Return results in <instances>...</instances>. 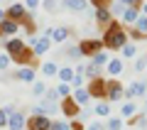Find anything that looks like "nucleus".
I'll return each mask as SVG.
<instances>
[{"label":"nucleus","mask_w":147,"mask_h":130,"mask_svg":"<svg viewBox=\"0 0 147 130\" xmlns=\"http://www.w3.org/2000/svg\"><path fill=\"white\" fill-rule=\"evenodd\" d=\"M100 42H103V47H105V49H113V52H118V49H123L130 39H127V30L123 27V22L113 20V22L108 25V30L103 32V39H100Z\"/></svg>","instance_id":"1"},{"label":"nucleus","mask_w":147,"mask_h":130,"mask_svg":"<svg viewBox=\"0 0 147 130\" xmlns=\"http://www.w3.org/2000/svg\"><path fill=\"white\" fill-rule=\"evenodd\" d=\"M79 49H81V57L93 59L98 52H103V42H100L98 37H84V39L79 42Z\"/></svg>","instance_id":"2"},{"label":"nucleus","mask_w":147,"mask_h":130,"mask_svg":"<svg viewBox=\"0 0 147 130\" xmlns=\"http://www.w3.org/2000/svg\"><path fill=\"white\" fill-rule=\"evenodd\" d=\"M123 93H125V89H123V83L118 81V79H108V81H105V101H108V103L123 101Z\"/></svg>","instance_id":"3"},{"label":"nucleus","mask_w":147,"mask_h":130,"mask_svg":"<svg viewBox=\"0 0 147 130\" xmlns=\"http://www.w3.org/2000/svg\"><path fill=\"white\" fill-rule=\"evenodd\" d=\"M105 81L108 79H103V76H98V79H91V83H88V96L93 101H105Z\"/></svg>","instance_id":"4"},{"label":"nucleus","mask_w":147,"mask_h":130,"mask_svg":"<svg viewBox=\"0 0 147 130\" xmlns=\"http://www.w3.org/2000/svg\"><path fill=\"white\" fill-rule=\"evenodd\" d=\"M59 113H64L66 118H79V113H81V106L76 103V101L71 98V96H66V98H61L59 101Z\"/></svg>","instance_id":"5"},{"label":"nucleus","mask_w":147,"mask_h":130,"mask_svg":"<svg viewBox=\"0 0 147 130\" xmlns=\"http://www.w3.org/2000/svg\"><path fill=\"white\" fill-rule=\"evenodd\" d=\"M145 93H147V81H135V83H130V86L125 89L123 98L125 101H135V98H142Z\"/></svg>","instance_id":"6"},{"label":"nucleus","mask_w":147,"mask_h":130,"mask_svg":"<svg viewBox=\"0 0 147 130\" xmlns=\"http://www.w3.org/2000/svg\"><path fill=\"white\" fill-rule=\"evenodd\" d=\"M30 44H32V52H34V57H42V54L49 52V47H52V39L49 37H30Z\"/></svg>","instance_id":"7"},{"label":"nucleus","mask_w":147,"mask_h":130,"mask_svg":"<svg viewBox=\"0 0 147 130\" xmlns=\"http://www.w3.org/2000/svg\"><path fill=\"white\" fill-rule=\"evenodd\" d=\"M59 113V103H52V101H39V106H34L32 108V115H47V118H52V115Z\"/></svg>","instance_id":"8"},{"label":"nucleus","mask_w":147,"mask_h":130,"mask_svg":"<svg viewBox=\"0 0 147 130\" xmlns=\"http://www.w3.org/2000/svg\"><path fill=\"white\" fill-rule=\"evenodd\" d=\"M27 130H52V118H47V115H32V118H27Z\"/></svg>","instance_id":"9"},{"label":"nucleus","mask_w":147,"mask_h":130,"mask_svg":"<svg viewBox=\"0 0 147 130\" xmlns=\"http://www.w3.org/2000/svg\"><path fill=\"white\" fill-rule=\"evenodd\" d=\"M27 12H30V10H27L22 3H12V5L5 10V15H7V20H12V22H17V25H20V22L27 17Z\"/></svg>","instance_id":"10"},{"label":"nucleus","mask_w":147,"mask_h":130,"mask_svg":"<svg viewBox=\"0 0 147 130\" xmlns=\"http://www.w3.org/2000/svg\"><path fill=\"white\" fill-rule=\"evenodd\" d=\"M12 62L20 64V66H32V69H34L37 57H34V52H32V47H25L20 54H17V57H12Z\"/></svg>","instance_id":"11"},{"label":"nucleus","mask_w":147,"mask_h":130,"mask_svg":"<svg viewBox=\"0 0 147 130\" xmlns=\"http://www.w3.org/2000/svg\"><path fill=\"white\" fill-rule=\"evenodd\" d=\"M93 17H96V22H98V27L100 30H108V25L113 22V15H110V7H96L93 10Z\"/></svg>","instance_id":"12"},{"label":"nucleus","mask_w":147,"mask_h":130,"mask_svg":"<svg viewBox=\"0 0 147 130\" xmlns=\"http://www.w3.org/2000/svg\"><path fill=\"white\" fill-rule=\"evenodd\" d=\"M3 47H5V52L10 54V59H12V57H17V54H20L27 44L20 39V37H12V39H5V42H3Z\"/></svg>","instance_id":"13"},{"label":"nucleus","mask_w":147,"mask_h":130,"mask_svg":"<svg viewBox=\"0 0 147 130\" xmlns=\"http://www.w3.org/2000/svg\"><path fill=\"white\" fill-rule=\"evenodd\" d=\"M25 125H27L25 113H20V110L10 113V118H7V130H25Z\"/></svg>","instance_id":"14"},{"label":"nucleus","mask_w":147,"mask_h":130,"mask_svg":"<svg viewBox=\"0 0 147 130\" xmlns=\"http://www.w3.org/2000/svg\"><path fill=\"white\" fill-rule=\"evenodd\" d=\"M20 32H25V35L34 37L37 35V22H34V12H27V17L20 22Z\"/></svg>","instance_id":"15"},{"label":"nucleus","mask_w":147,"mask_h":130,"mask_svg":"<svg viewBox=\"0 0 147 130\" xmlns=\"http://www.w3.org/2000/svg\"><path fill=\"white\" fill-rule=\"evenodd\" d=\"M88 7V0H61V10H71V12H84Z\"/></svg>","instance_id":"16"},{"label":"nucleus","mask_w":147,"mask_h":130,"mask_svg":"<svg viewBox=\"0 0 147 130\" xmlns=\"http://www.w3.org/2000/svg\"><path fill=\"white\" fill-rule=\"evenodd\" d=\"M34 74H37V71H34L32 66H20V69L15 71V79H17V81H25V83H34V81H37Z\"/></svg>","instance_id":"17"},{"label":"nucleus","mask_w":147,"mask_h":130,"mask_svg":"<svg viewBox=\"0 0 147 130\" xmlns=\"http://www.w3.org/2000/svg\"><path fill=\"white\" fill-rule=\"evenodd\" d=\"M105 69H108V74H110V79H118L123 74V69H125V64H123V59H118V57H113L108 64H105Z\"/></svg>","instance_id":"18"},{"label":"nucleus","mask_w":147,"mask_h":130,"mask_svg":"<svg viewBox=\"0 0 147 130\" xmlns=\"http://www.w3.org/2000/svg\"><path fill=\"white\" fill-rule=\"evenodd\" d=\"M69 35H71V30H69V27H54L52 35H49V39L57 42V44H64V42L69 39Z\"/></svg>","instance_id":"19"},{"label":"nucleus","mask_w":147,"mask_h":130,"mask_svg":"<svg viewBox=\"0 0 147 130\" xmlns=\"http://www.w3.org/2000/svg\"><path fill=\"white\" fill-rule=\"evenodd\" d=\"M17 32H20V25H17V22L7 20V17L0 22V37H5V35H17Z\"/></svg>","instance_id":"20"},{"label":"nucleus","mask_w":147,"mask_h":130,"mask_svg":"<svg viewBox=\"0 0 147 130\" xmlns=\"http://www.w3.org/2000/svg\"><path fill=\"white\" fill-rule=\"evenodd\" d=\"M71 98L76 101V103H79L81 108H84V106H88L91 96H88V91H86V89H76V91H74V93H71Z\"/></svg>","instance_id":"21"},{"label":"nucleus","mask_w":147,"mask_h":130,"mask_svg":"<svg viewBox=\"0 0 147 130\" xmlns=\"http://www.w3.org/2000/svg\"><path fill=\"white\" fill-rule=\"evenodd\" d=\"M93 113L98 115V118H108V115H110V103H108V101H96Z\"/></svg>","instance_id":"22"},{"label":"nucleus","mask_w":147,"mask_h":130,"mask_svg":"<svg viewBox=\"0 0 147 130\" xmlns=\"http://www.w3.org/2000/svg\"><path fill=\"white\" fill-rule=\"evenodd\" d=\"M135 113H137V103H135V101H125V103H123V108H120V115L130 120Z\"/></svg>","instance_id":"23"},{"label":"nucleus","mask_w":147,"mask_h":130,"mask_svg":"<svg viewBox=\"0 0 147 130\" xmlns=\"http://www.w3.org/2000/svg\"><path fill=\"white\" fill-rule=\"evenodd\" d=\"M137 17H140V7H127L125 15H123V22H125V25H135Z\"/></svg>","instance_id":"24"},{"label":"nucleus","mask_w":147,"mask_h":130,"mask_svg":"<svg viewBox=\"0 0 147 130\" xmlns=\"http://www.w3.org/2000/svg\"><path fill=\"white\" fill-rule=\"evenodd\" d=\"M57 76L61 79V83H71V79L76 76V74H74L71 66H59V74H57Z\"/></svg>","instance_id":"25"},{"label":"nucleus","mask_w":147,"mask_h":130,"mask_svg":"<svg viewBox=\"0 0 147 130\" xmlns=\"http://www.w3.org/2000/svg\"><path fill=\"white\" fill-rule=\"evenodd\" d=\"M127 123H130V125H137V128H147V110H142L140 115H132Z\"/></svg>","instance_id":"26"},{"label":"nucleus","mask_w":147,"mask_h":130,"mask_svg":"<svg viewBox=\"0 0 147 130\" xmlns=\"http://www.w3.org/2000/svg\"><path fill=\"white\" fill-rule=\"evenodd\" d=\"M42 74H44V76H57V74H59V66H57L54 62H44V64H42Z\"/></svg>","instance_id":"27"},{"label":"nucleus","mask_w":147,"mask_h":130,"mask_svg":"<svg viewBox=\"0 0 147 130\" xmlns=\"http://www.w3.org/2000/svg\"><path fill=\"white\" fill-rule=\"evenodd\" d=\"M125 10H127V7L125 5H123V3H120V0H113V3H110V15H125Z\"/></svg>","instance_id":"28"},{"label":"nucleus","mask_w":147,"mask_h":130,"mask_svg":"<svg viewBox=\"0 0 147 130\" xmlns=\"http://www.w3.org/2000/svg\"><path fill=\"white\" fill-rule=\"evenodd\" d=\"M84 76H88V79H98V76H100V66H96L93 62H88V64H86V74H84Z\"/></svg>","instance_id":"29"},{"label":"nucleus","mask_w":147,"mask_h":130,"mask_svg":"<svg viewBox=\"0 0 147 130\" xmlns=\"http://www.w3.org/2000/svg\"><path fill=\"white\" fill-rule=\"evenodd\" d=\"M32 93L39 96V98H44V93H47V83H44V81H34V83H32Z\"/></svg>","instance_id":"30"},{"label":"nucleus","mask_w":147,"mask_h":130,"mask_svg":"<svg viewBox=\"0 0 147 130\" xmlns=\"http://www.w3.org/2000/svg\"><path fill=\"white\" fill-rule=\"evenodd\" d=\"M42 7L47 12H57V10H61V3L59 0H42Z\"/></svg>","instance_id":"31"},{"label":"nucleus","mask_w":147,"mask_h":130,"mask_svg":"<svg viewBox=\"0 0 147 130\" xmlns=\"http://www.w3.org/2000/svg\"><path fill=\"white\" fill-rule=\"evenodd\" d=\"M105 130H123V118H108V123H105Z\"/></svg>","instance_id":"32"},{"label":"nucleus","mask_w":147,"mask_h":130,"mask_svg":"<svg viewBox=\"0 0 147 130\" xmlns=\"http://www.w3.org/2000/svg\"><path fill=\"white\" fill-rule=\"evenodd\" d=\"M132 27H135V30L140 32V35H145V37H147V17H145V15H140V17H137V22H135Z\"/></svg>","instance_id":"33"},{"label":"nucleus","mask_w":147,"mask_h":130,"mask_svg":"<svg viewBox=\"0 0 147 130\" xmlns=\"http://www.w3.org/2000/svg\"><path fill=\"white\" fill-rule=\"evenodd\" d=\"M120 52H123V57H125V59H132V57H135V52H137L135 42H127V44H125V47L120 49Z\"/></svg>","instance_id":"34"},{"label":"nucleus","mask_w":147,"mask_h":130,"mask_svg":"<svg viewBox=\"0 0 147 130\" xmlns=\"http://www.w3.org/2000/svg\"><path fill=\"white\" fill-rule=\"evenodd\" d=\"M66 59H71V62L81 59V49H79V44H71V47L66 49Z\"/></svg>","instance_id":"35"},{"label":"nucleus","mask_w":147,"mask_h":130,"mask_svg":"<svg viewBox=\"0 0 147 130\" xmlns=\"http://www.w3.org/2000/svg\"><path fill=\"white\" fill-rule=\"evenodd\" d=\"M91 62H93L96 66H105V64L110 62V57H108V54H103V52H98V54H96L93 59H91Z\"/></svg>","instance_id":"36"},{"label":"nucleus","mask_w":147,"mask_h":130,"mask_svg":"<svg viewBox=\"0 0 147 130\" xmlns=\"http://www.w3.org/2000/svg\"><path fill=\"white\" fill-rule=\"evenodd\" d=\"M57 93H59V98L71 96V83H59V86H57Z\"/></svg>","instance_id":"37"},{"label":"nucleus","mask_w":147,"mask_h":130,"mask_svg":"<svg viewBox=\"0 0 147 130\" xmlns=\"http://www.w3.org/2000/svg\"><path fill=\"white\" fill-rule=\"evenodd\" d=\"M52 130H71L69 120H52Z\"/></svg>","instance_id":"38"},{"label":"nucleus","mask_w":147,"mask_h":130,"mask_svg":"<svg viewBox=\"0 0 147 130\" xmlns=\"http://www.w3.org/2000/svg\"><path fill=\"white\" fill-rule=\"evenodd\" d=\"M127 39H130V42H142V39H147V37H145V35H140V32L132 27V30L127 32Z\"/></svg>","instance_id":"39"},{"label":"nucleus","mask_w":147,"mask_h":130,"mask_svg":"<svg viewBox=\"0 0 147 130\" xmlns=\"http://www.w3.org/2000/svg\"><path fill=\"white\" fill-rule=\"evenodd\" d=\"M44 101H52V103H57V101H61V98H59V93H57V89H49L47 93H44Z\"/></svg>","instance_id":"40"},{"label":"nucleus","mask_w":147,"mask_h":130,"mask_svg":"<svg viewBox=\"0 0 147 130\" xmlns=\"http://www.w3.org/2000/svg\"><path fill=\"white\" fill-rule=\"evenodd\" d=\"M12 64V59H10V54H0V71H5L7 66Z\"/></svg>","instance_id":"41"},{"label":"nucleus","mask_w":147,"mask_h":130,"mask_svg":"<svg viewBox=\"0 0 147 130\" xmlns=\"http://www.w3.org/2000/svg\"><path fill=\"white\" fill-rule=\"evenodd\" d=\"M120 3L125 7H140V10H142V5H145V0H120Z\"/></svg>","instance_id":"42"},{"label":"nucleus","mask_w":147,"mask_h":130,"mask_svg":"<svg viewBox=\"0 0 147 130\" xmlns=\"http://www.w3.org/2000/svg\"><path fill=\"white\" fill-rule=\"evenodd\" d=\"M110 3L113 0H88V5H93V7H110Z\"/></svg>","instance_id":"43"},{"label":"nucleus","mask_w":147,"mask_h":130,"mask_svg":"<svg viewBox=\"0 0 147 130\" xmlns=\"http://www.w3.org/2000/svg\"><path fill=\"white\" fill-rule=\"evenodd\" d=\"M145 66H147V57H140V59H135V74H137V71H142Z\"/></svg>","instance_id":"44"},{"label":"nucleus","mask_w":147,"mask_h":130,"mask_svg":"<svg viewBox=\"0 0 147 130\" xmlns=\"http://www.w3.org/2000/svg\"><path fill=\"white\" fill-rule=\"evenodd\" d=\"M7 118H10V113H7L5 108H0V128H5V125H7Z\"/></svg>","instance_id":"45"},{"label":"nucleus","mask_w":147,"mask_h":130,"mask_svg":"<svg viewBox=\"0 0 147 130\" xmlns=\"http://www.w3.org/2000/svg\"><path fill=\"white\" fill-rule=\"evenodd\" d=\"M25 7H27V10H37V7H39V0H25Z\"/></svg>","instance_id":"46"},{"label":"nucleus","mask_w":147,"mask_h":130,"mask_svg":"<svg viewBox=\"0 0 147 130\" xmlns=\"http://www.w3.org/2000/svg\"><path fill=\"white\" fill-rule=\"evenodd\" d=\"M86 130H103V125H100L98 120H96V123H91V125H88V128H86Z\"/></svg>","instance_id":"47"},{"label":"nucleus","mask_w":147,"mask_h":130,"mask_svg":"<svg viewBox=\"0 0 147 130\" xmlns=\"http://www.w3.org/2000/svg\"><path fill=\"white\" fill-rule=\"evenodd\" d=\"M5 17H7V15H5V10H3V7H0V22L5 20Z\"/></svg>","instance_id":"48"},{"label":"nucleus","mask_w":147,"mask_h":130,"mask_svg":"<svg viewBox=\"0 0 147 130\" xmlns=\"http://www.w3.org/2000/svg\"><path fill=\"white\" fill-rule=\"evenodd\" d=\"M142 15L147 17V3H145V5H142Z\"/></svg>","instance_id":"49"},{"label":"nucleus","mask_w":147,"mask_h":130,"mask_svg":"<svg viewBox=\"0 0 147 130\" xmlns=\"http://www.w3.org/2000/svg\"><path fill=\"white\" fill-rule=\"evenodd\" d=\"M145 110H147V98H145Z\"/></svg>","instance_id":"50"},{"label":"nucleus","mask_w":147,"mask_h":130,"mask_svg":"<svg viewBox=\"0 0 147 130\" xmlns=\"http://www.w3.org/2000/svg\"><path fill=\"white\" fill-rule=\"evenodd\" d=\"M12 3H20V0H12Z\"/></svg>","instance_id":"51"},{"label":"nucleus","mask_w":147,"mask_h":130,"mask_svg":"<svg viewBox=\"0 0 147 130\" xmlns=\"http://www.w3.org/2000/svg\"><path fill=\"white\" fill-rule=\"evenodd\" d=\"M0 3H3V0H0Z\"/></svg>","instance_id":"52"}]
</instances>
